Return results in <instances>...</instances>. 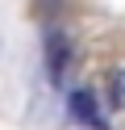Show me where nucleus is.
Masks as SVG:
<instances>
[{
  "mask_svg": "<svg viewBox=\"0 0 125 130\" xmlns=\"http://www.w3.org/2000/svg\"><path fill=\"white\" fill-rule=\"evenodd\" d=\"M67 67H71V42H67L63 29H50V34H46V71H50V80L63 84Z\"/></svg>",
  "mask_w": 125,
  "mask_h": 130,
  "instance_id": "1",
  "label": "nucleus"
},
{
  "mask_svg": "<svg viewBox=\"0 0 125 130\" xmlns=\"http://www.w3.org/2000/svg\"><path fill=\"white\" fill-rule=\"evenodd\" d=\"M67 109H71V118L79 122V126L104 130V118H100V105H96V92H92V88H75L71 101H67Z\"/></svg>",
  "mask_w": 125,
  "mask_h": 130,
  "instance_id": "2",
  "label": "nucleus"
}]
</instances>
